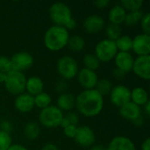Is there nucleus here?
I'll use <instances>...</instances> for the list:
<instances>
[{
  "mask_svg": "<svg viewBox=\"0 0 150 150\" xmlns=\"http://www.w3.org/2000/svg\"><path fill=\"white\" fill-rule=\"evenodd\" d=\"M75 107L85 117H95L104 108V97L95 89L83 90L76 97Z\"/></svg>",
  "mask_w": 150,
  "mask_h": 150,
  "instance_id": "nucleus-1",
  "label": "nucleus"
},
{
  "mask_svg": "<svg viewBox=\"0 0 150 150\" xmlns=\"http://www.w3.org/2000/svg\"><path fill=\"white\" fill-rule=\"evenodd\" d=\"M69 38V31L60 25L50 26L44 34V44L45 47L53 52H57L64 48Z\"/></svg>",
  "mask_w": 150,
  "mask_h": 150,
  "instance_id": "nucleus-2",
  "label": "nucleus"
},
{
  "mask_svg": "<svg viewBox=\"0 0 150 150\" xmlns=\"http://www.w3.org/2000/svg\"><path fill=\"white\" fill-rule=\"evenodd\" d=\"M63 117V112L56 105H49L40 110L39 121L40 125L47 128H55L60 127Z\"/></svg>",
  "mask_w": 150,
  "mask_h": 150,
  "instance_id": "nucleus-3",
  "label": "nucleus"
},
{
  "mask_svg": "<svg viewBox=\"0 0 150 150\" xmlns=\"http://www.w3.org/2000/svg\"><path fill=\"white\" fill-rule=\"evenodd\" d=\"M49 17L54 25L65 27L68 22L73 18L70 7L62 2H56L49 8Z\"/></svg>",
  "mask_w": 150,
  "mask_h": 150,
  "instance_id": "nucleus-4",
  "label": "nucleus"
},
{
  "mask_svg": "<svg viewBox=\"0 0 150 150\" xmlns=\"http://www.w3.org/2000/svg\"><path fill=\"white\" fill-rule=\"evenodd\" d=\"M4 86L8 92L12 95H19L25 90L26 77L23 72L11 69L6 74Z\"/></svg>",
  "mask_w": 150,
  "mask_h": 150,
  "instance_id": "nucleus-5",
  "label": "nucleus"
},
{
  "mask_svg": "<svg viewBox=\"0 0 150 150\" xmlns=\"http://www.w3.org/2000/svg\"><path fill=\"white\" fill-rule=\"evenodd\" d=\"M56 69L63 80H70L77 76L79 66L72 56L64 55L57 61Z\"/></svg>",
  "mask_w": 150,
  "mask_h": 150,
  "instance_id": "nucleus-6",
  "label": "nucleus"
},
{
  "mask_svg": "<svg viewBox=\"0 0 150 150\" xmlns=\"http://www.w3.org/2000/svg\"><path fill=\"white\" fill-rule=\"evenodd\" d=\"M118 53L116 43L109 39H104L98 41L95 47V55L100 62H108L114 59Z\"/></svg>",
  "mask_w": 150,
  "mask_h": 150,
  "instance_id": "nucleus-7",
  "label": "nucleus"
},
{
  "mask_svg": "<svg viewBox=\"0 0 150 150\" xmlns=\"http://www.w3.org/2000/svg\"><path fill=\"white\" fill-rule=\"evenodd\" d=\"M10 60L11 63V69L23 73L25 70L30 69L34 62L33 55L25 51H21L14 54Z\"/></svg>",
  "mask_w": 150,
  "mask_h": 150,
  "instance_id": "nucleus-8",
  "label": "nucleus"
},
{
  "mask_svg": "<svg viewBox=\"0 0 150 150\" xmlns=\"http://www.w3.org/2000/svg\"><path fill=\"white\" fill-rule=\"evenodd\" d=\"M109 96L111 102L114 105L121 107L131 101V90L122 84L115 85L112 88Z\"/></svg>",
  "mask_w": 150,
  "mask_h": 150,
  "instance_id": "nucleus-9",
  "label": "nucleus"
},
{
  "mask_svg": "<svg viewBox=\"0 0 150 150\" xmlns=\"http://www.w3.org/2000/svg\"><path fill=\"white\" fill-rule=\"evenodd\" d=\"M74 140L79 146L83 148H90L94 145L96 135L91 127L88 126H80L77 127Z\"/></svg>",
  "mask_w": 150,
  "mask_h": 150,
  "instance_id": "nucleus-10",
  "label": "nucleus"
},
{
  "mask_svg": "<svg viewBox=\"0 0 150 150\" xmlns=\"http://www.w3.org/2000/svg\"><path fill=\"white\" fill-rule=\"evenodd\" d=\"M132 71L138 77L149 81L150 79V55L137 56L134 61Z\"/></svg>",
  "mask_w": 150,
  "mask_h": 150,
  "instance_id": "nucleus-11",
  "label": "nucleus"
},
{
  "mask_svg": "<svg viewBox=\"0 0 150 150\" xmlns=\"http://www.w3.org/2000/svg\"><path fill=\"white\" fill-rule=\"evenodd\" d=\"M76 76H77L78 83L84 90L95 89L97 83L98 81V76L96 71H93L85 68L80 69Z\"/></svg>",
  "mask_w": 150,
  "mask_h": 150,
  "instance_id": "nucleus-12",
  "label": "nucleus"
},
{
  "mask_svg": "<svg viewBox=\"0 0 150 150\" xmlns=\"http://www.w3.org/2000/svg\"><path fill=\"white\" fill-rule=\"evenodd\" d=\"M132 50L138 55H149L150 36L149 34L140 33L133 39Z\"/></svg>",
  "mask_w": 150,
  "mask_h": 150,
  "instance_id": "nucleus-13",
  "label": "nucleus"
},
{
  "mask_svg": "<svg viewBox=\"0 0 150 150\" xmlns=\"http://www.w3.org/2000/svg\"><path fill=\"white\" fill-rule=\"evenodd\" d=\"M83 25L85 32L88 33H97L105 28V21L101 16L98 14H91L84 18Z\"/></svg>",
  "mask_w": 150,
  "mask_h": 150,
  "instance_id": "nucleus-14",
  "label": "nucleus"
},
{
  "mask_svg": "<svg viewBox=\"0 0 150 150\" xmlns=\"http://www.w3.org/2000/svg\"><path fill=\"white\" fill-rule=\"evenodd\" d=\"M134 58L130 52H119L114 57V62L117 69L125 72L126 74L132 71Z\"/></svg>",
  "mask_w": 150,
  "mask_h": 150,
  "instance_id": "nucleus-15",
  "label": "nucleus"
},
{
  "mask_svg": "<svg viewBox=\"0 0 150 150\" xmlns=\"http://www.w3.org/2000/svg\"><path fill=\"white\" fill-rule=\"evenodd\" d=\"M14 105L18 112L27 113L31 112L35 106L34 98L32 95L23 92L17 96V98L14 100Z\"/></svg>",
  "mask_w": 150,
  "mask_h": 150,
  "instance_id": "nucleus-16",
  "label": "nucleus"
},
{
  "mask_svg": "<svg viewBox=\"0 0 150 150\" xmlns=\"http://www.w3.org/2000/svg\"><path fill=\"white\" fill-rule=\"evenodd\" d=\"M106 150H136L134 142L127 136H116L111 140Z\"/></svg>",
  "mask_w": 150,
  "mask_h": 150,
  "instance_id": "nucleus-17",
  "label": "nucleus"
},
{
  "mask_svg": "<svg viewBox=\"0 0 150 150\" xmlns=\"http://www.w3.org/2000/svg\"><path fill=\"white\" fill-rule=\"evenodd\" d=\"M120 114L125 120L133 122L137 118L142 116V108L133 102H128L126 105L120 107Z\"/></svg>",
  "mask_w": 150,
  "mask_h": 150,
  "instance_id": "nucleus-18",
  "label": "nucleus"
},
{
  "mask_svg": "<svg viewBox=\"0 0 150 150\" xmlns=\"http://www.w3.org/2000/svg\"><path fill=\"white\" fill-rule=\"evenodd\" d=\"M76 105V97L69 93V92H64L59 95L57 98V105L56 106L62 112H71V110Z\"/></svg>",
  "mask_w": 150,
  "mask_h": 150,
  "instance_id": "nucleus-19",
  "label": "nucleus"
},
{
  "mask_svg": "<svg viewBox=\"0 0 150 150\" xmlns=\"http://www.w3.org/2000/svg\"><path fill=\"white\" fill-rule=\"evenodd\" d=\"M25 90L27 91L28 94L34 97L40 94V92L44 91V83L40 77L33 76L26 79Z\"/></svg>",
  "mask_w": 150,
  "mask_h": 150,
  "instance_id": "nucleus-20",
  "label": "nucleus"
},
{
  "mask_svg": "<svg viewBox=\"0 0 150 150\" xmlns=\"http://www.w3.org/2000/svg\"><path fill=\"white\" fill-rule=\"evenodd\" d=\"M127 11L120 4H115L109 11L108 19L111 24L120 25L121 24L124 23Z\"/></svg>",
  "mask_w": 150,
  "mask_h": 150,
  "instance_id": "nucleus-21",
  "label": "nucleus"
},
{
  "mask_svg": "<svg viewBox=\"0 0 150 150\" xmlns=\"http://www.w3.org/2000/svg\"><path fill=\"white\" fill-rule=\"evenodd\" d=\"M149 101V94L144 88L135 87L131 91V102L141 107L143 106Z\"/></svg>",
  "mask_w": 150,
  "mask_h": 150,
  "instance_id": "nucleus-22",
  "label": "nucleus"
},
{
  "mask_svg": "<svg viewBox=\"0 0 150 150\" xmlns=\"http://www.w3.org/2000/svg\"><path fill=\"white\" fill-rule=\"evenodd\" d=\"M23 134L25 137L29 141H34L36 140L40 134V127L38 125V123L31 121L25 124L23 129Z\"/></svg>",
  "mask_w": 150,
  "mask_h": 150,
  "instance_id": "nucleus-23",
  "label": "nucleus"
},
{
  "mask_svg": "<svg viewBox=\"0 0 150 150\" xmlns=\"http://www.w3.org/2000/svg\"><path fill=\"white\" fill-rule=\"evenodd\" d=\"M85 40L80 35L69 36L67 46L73 52H81L85 47Z\"/></svg>",
  "mask_w": 150,
  "mask_h": 150,
  "instance_id": "nucleus-24",
  "label": "nucleus"
},
{
  "mask_svg": "<svg viewBox=\"0 0 150 150\" xmlns=\"http://www.w3.org/2000/svg\"><path fill=\"white\" fill-rule=\"evenodd\" d=\"M143 15H144V12L142 9L137 10V11H128V12H127L124 23L127 26H134L141 22Z\"/></svg>",
  "mask_w": 150,
  "mask_h": 150,
  "instance_id": "nucleus-25",
  "label": "nucleus"
},
{
  "mask_svg": "<svg viewBox=\"0 0 150 150\" xmlns=\"http://www.w3.org/2000/svg\"><path fill=\"white\" fill-rule=\"evenodd\" d=\"M115 43L119 52H129L132 50L133 39L129 35H121L115 40Z\"/></svg>",
  "mask_w": 150,
  "mask_h": 150,
  "instance_id": "nucleus-26",
  "label": "nucleus"
},
{
  "mask_svg": "<svg viewBox=\"0 0 150 150\" xmlns=\"http://www.w3.org/2000/svg\"><path fill=\"white\" fill-rule=\"evenodd\" d=\"M33 98H34V105L41 110L51 105L52 103L51 96L45 91H42L40 94L34 96Z\"/></svg>",
  "mask_w": 150,
  "mask_h": 150,
  "instance_id": "nucleus-27",
  "label": "nucleus"
},
{
  "mask_svg": "<svg viewBox=\"0 0 150 150\" xmlns=\"http://www.w3.org/2000/svg\"><path fill=\"white\" fill-rule=\"evenodd\" d=\"M105 34L107 36L106 39H109L113 41L118 40L122 35V29L120 25H118L109 23L107 25L105 26Z\"/></svg>",
  "mask_w": 150,
  "mask_h": 150,
  "instance_id": "nucleus-28",
  "label": "nucleus"
},
{
  "mask_svg": "<svg viewBox=\"0 0 150 150\" xmlns=\"http://www.w3.org/2000/svg\"><path fill=\"white\" fill-rule=\"evenodd\" d=\"M83 62L85 69H88L93 71L97 70L100 67V63H101L94 54H86L83 56Z\"/></svg>",
  "mask_w": 150,
  "mask_h": 150,
  "instance_id": "nucleus-29",
  "label": "nucleus"
},
{
  "mask_svg": "<svg viewBox=\"0 0 150 150\" xmlns=\"http://www.w3.org/2000/svg\"><path fill=\"white\" fill-rule=\"evenodd\" d=\"M112 88V85L110 80L106 78H101V79H98L97 85L95 87V90L104 97V96L110 94Z\"/></svg>",
  "mask_w": 150,
  "mask_h": 150,
  "instance_id": "nucleus-30",
  "label": "nucleus"
},
{
  "mask_svg": "<svg viewBox=\"0 0 150 150\" xmlns=\"http://www.w3.org/2000/svg\"><path fill=\"white\" fill-rule=\"evenodd\" d=\"M126 11H133L141 10L143 1L142 0H122L120 4Z\"/></svg>",
  "mask_w": 150,
  "mask_h": 150,
  "instance_id": "nucleus-31",
  "label": "nucleus"
},
{
  "mask_svg": "<svg viewBox=\"0 0 150 150\" xmlns=\"http://www.w3.org/2000/svg\"><path fill=\"white\" fill-rule=\"evenodd\" d=\"M12 144L11 134L0 131V150H8Z\"/></svg>",
  "mask_w": 150,
  "mask_h": 150,
  "instance_id": "nucleus-32",
  "label": "nucleus"
},
{
  "mask_svg": "<svg viewBox=\"0 0 150 150\" xmlns=\"http://www.w3.org/2000/svg\"><path fill=\"white\" fill-rule=\"evenodd\" d=\"M11 70V63L10 58L4 55H0V72L7 74Z\"/></svg>",
  "mask_w": 150,
  "mask_h": 150,
  "instance_id": "nucleus-33",
  "label": "nucleus"
},
{
  "mask_svg": "<svg viewBox=\"0 0 150 150\" xmlns=\"http://www.w3.org/2000/svg\"><path fill=\"white\" fill-rule=\"evenodd\" d=\"M141 26L143 31V33L149 34L150 33V14L149 12L144 13L141 22Z\"/></svg>",
  "mask_w": 150,
  "mask_h": 150,
  "instance_id": "nucleus-34",
  "label": "nucleus"
},
{
  "mask_svg": "<svg viewBox=\"0 0 150 150\" xmlns=\"http://www.w3.org/2000/svg\"><path fill=\"white\" fill-rule=\"evenodd\" d=\"M64 117L69 122L70 125H73V126H76L77 127V125L79 123V118H78V115L76 112H69Z\"/></svg>",
  "mask_w": 150,
  "mask_h": 150,
  "instance_id": "nucleus-35",
  "label": "nucleus"
},
{
  "mask_svg": "<svg viewBox=\"0 0 150 150\" xmlns=\"http://www.w3.org/2000/svg\"><path fill=\"white\" fill-rule=\"evenodd\" d=\"M12 129H13L12 125L9 120H4L0 121V131H3V132L10 134L12 132Z\"/></svg>",
  "mask_w": 150,
  "mask_h": 150,
  "instance_id": "nucleus-36",
  "label": "nucleus"
},
{
  "mask_svg": "<svg viewBox=\"0 0 150 150\" xmlns=\"http://www.w3.org/2000/svg\"><path fill=\"white\" fill-rule=\"evenodd\" d=\"M76 129H77L76 126L69 125V126H68V127L63 128V133H64V134L67 137L74 139V137L76 135Z\"/></svg>",
  "mask_w": 150,
  "mask_h": 150,
  "instance_id": "nucleus-37",
  "label": "nucleus"
},
{
  "mask_svg": "<svg viewBox=\"0 0 150 150\" xmlns=\"http://www.w3.org/2000/svg\"><path fill=\"white\" fill-rule=\"evenodd\" d=\"M110 1L109 0H97L93 2V4L98 8V9H105L109 5Z\"/></svg>",
  "mask_w": 150,
  "mask_h": 150,
  "instance_id": "nucleus-38",
  "label": "nucleus"
},
{
  "mask_svg": "<svg viewBox=\"0 0 150 150\" xmlns=\"http://www.w3.org/2000/svg\"><path fill=\"white\" fill-rule=\"evenodd\" d=\"M67 88H68V85H67V83H66L64 80L60 81V82L57 83V84H56V91H57L58 92H60L61 94L66 92Z\"/></svg>",
  "mask_w": 150,
  "mask_h": 150,
  "instance_id": "nucleus-39",
  "label": "nucleus"
},
{
  "mask_svg": "<svg viewBox=\"0 0 150 150\" xmlns=\"http://www.w3.org/2000/svg\"><path fill=\"white\" fill-rule=\"evenodd\" d=\"M112 75H113V76H114L115 78H117V79H119V80H122V79L125 78V76H126L127 74H126L125 72L120 70L119 69L115 68V69L112 70Z\"/></svg>",
  "mask_w": 150,
  "mask_h": 150,
  "instance_id": "nucleus-40",
  "label": "nucleus"
},
{
  "mask_svg": "<svg viewBox=\"0 0 150 150\" xmlns=\"http://www.w3.org/2000/svg\"><path fill=\"white\" fill-rule=\"evenodd\" d=\"M76 25H77V23H76V20L74 18H72L69 22H68V24L65 25V28L69 31V30H73V29H75L76 27Z\"/></svg>",
  "mask_w": 150,
  "mask_h": 150,
  "instance_id": "nucleus-41",
  "label": "nucleus"
},
{
  "mask_svg": "<svg viewBox=\"0 0 150 150\" xmlns=\"http://www.w3.org/2000/svg\"><path fill=\"white\" fill-rule=\"evenodd\" d=\"M40 150H59V149L54 143H47V144L44 145Z\"/></svg>",
  "mask_w": 150,
  "mask_h": 150,
  "instance_id": "nucleus-42",
  "label": "nucleus"
},
{
  "mask_svg": "<svg viewBox=\"0 0 150 150\" xmlns=\"http://www.w3.org/2000/svg\"><path fill=\"white\" fill-rule=\"evenodd\" d=\"M142 150H150V138L149 137H148V138H146L144 141H143V142H142Z\"/></svg>",
  "mask_w": 150,
  "mask_h": 150,
  "instance_id": "nucleus-43",
  "label": "nucleus"
},
{
  "mask_svg": "<svg viewBox=\"0 0 150 150\" xmlns=\"http://www.w3.org/2000/svg\"><path fill=\"white\" fill-rule=\"evenodd\" d=\"M8 150H28L25 146L20 144H11V146L8 149Z\"/></svg>",
  "mask_w": 150,
  "mask_h": 150,
  "instance_id": "nucleus-44",
  "label": "nucleus"
},
{
  "mask_svg": "<svg viewBox=\"0 0 150 150\" xmlns=\"http://www.w3.org/2000/svg\"><path fill=\"white\" fill-rule=\"evenodd\" d=\"M143 121H144V120H143V116L142 115V116H140L139 118H137L135 120H134L132 123H133L134 125H135L136 127H141V126L143 124Z\"/></svg>",
  "mask_w": 150,
  "mask_h": 150,
  "instance_id": "nucleus-45",
  "label": "nucleus"
},
{
  "mask_svg": "<svg viewBox=\"0 0 150 150\" xmlns=\"http://www.w3.org/2000/svg\"><path fill=\"white\" fill-rule=\"evenodd\" d=\"M89 150H106L105 147L102 146V145H92L91 147L89 148Z\"/></svg>",
  "mask_w": 150,
  "mask_h": 150,
  "instance_id": "nucleus-46",
  "label": "nucleus"
},
{
  "mask_svg": "<svg viewBox=\"0 0 150 150\" xmlns=\"http://www.w3.org/2000/svg\"><path fill=\"white\" fill-rule=\"evenodd\" d=\"M143 106H144V112H145V113H146L148 116H149L150 115V101H149L148 103H146Z\"/></svg>",
  "mask_w": 150,
  "mask_h": 150,
  "instance_id": "nucleus-47",
  "label": "nucleus"
},
{
  "mask_svg": "<svg viewBox=\"0 0 150 150\" xmlns=\"http://www.w3.org/2000/svg\"><path fill=\"white\" fill-rule=\"evenodd\" d=\"M5 78H6V74L5 73H3V72H0V83H4Z\"/></svg>",
  "mask_w": 150,
  "mask_h": 150,
  "instance_id": "nucleus-48",
  "label": "nucleus"
}]
</instances>
